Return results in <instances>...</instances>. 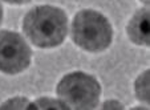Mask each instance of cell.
Returning a JSON list of instances; mask_svg holds the SVG:
<instances>
[{
	"label": "cell",
	"instance_id": "obj_1",
	"mask_svg": "<svg viewBox=\"0 0 150 110\" xmlns=\"http://www.w3.org/2000/svg\"><path fill=\"white\" fill-rule=\"evenodd\" d=\"M23 31L37 48H54L65 40L68 19L59 7L39 6L25 15Z\"/></svg>",
	"mask_w": 150,
	"mask_h": 110
},
{
	"label": "cell",
	"instance_id": "obj_2",
	"mask_svg": "<svg viewBox=\"0 0 150 110\" xmlns=\"http://www.w3.org/2000/svg\"><path fill=\"white\" fill-rule=\"evenodd\" d=\"M112 37L113 29L109 20L97 11H80L72 21V40L84 51H105L110 45Z\"/></svg>",
	"mask_w": 150,
	"mask_h": 110
},
{
	"label": "cell",
	"instance_id": "obj_3",
	"mask_svg": "<svg viewBox=\"0 0 150 110\" xmlns=\"http://www.w3.org/2000/svg\"><path fill=\"white\" fill-rule=\"evenodd\" d=\"M57 96L69 109L89 110L100 102L101 86L93 76L84 72H73L61 78L57 85Z\"/></svg>",
	"mask_w": 150,
	"mask_h": 110
},
{
	"label": "cell",
	"instance_id": "obj_4",
	"mask_svg": "<svg viewBox=\"0 0 150 110\" xmlns=\"http://www.w3.org/2000/svg\"><path fill=\"white\" fill-rule=\"evenodd\" d=\"M31 59V48L19 33L0 31V72L17 74L28 68Z\"/></svg>",
	"mask_w": 150,
	"mask_h": 110
},
{
	"label": "cell",
	"instance_id": "obj_5",
	"mask_svg": "<svg viewBox=\"0 0 150 110\" xmlns=\"http://www.w3.org/2000/svg\"><path fill=\"white\" fill-rule=\"evenodd\" d=\"M149 21H150V12L149 8H146V7L139 8L134 13V16L132 17V20L129 21V24L126 27V32L129 39L134 44L149 47L150 44Z\"/></svg>",
	"mask_w": 150,
	"mask_h": 110
},
{
	"label": "cell",
	"instance_id": "obj_6",
	"mask_svg": "<svg viewBox=\"0 0 150 110\" xmlns=\"http://www.w3.org/2000/svg\"><path fill=\"white\" fill-rule=\"evenodd\" d=\"M149 74L150 72L146 71L137 78L136 81V94L137 98L142 102H149L150 94H149Z\"/></svg>",
	"mask_w": 150,
	"mask_h": 110
},
{
	"label": "cell",
	"instance_id": "obj_7",
	"mask_svg": "<svg viewBox=\"0 0 150 110\" xmlns=\"http://www.w3.org/2000/svg\"><path fill=\"white\" fill-rule=\"evenodd\" d=\"M29 109H69V106L62 102L61 99H53V98H39L29 105Z\"/></svg>",
	"mask_w": 150,
	"mask_h": 110
},
{
	"label": "cell",
	"instance_id": "obj_8",
	"mask_svg": "<svg viewBox=\"0 0 150 110\" xmlns=\"http://www.w3.org/2000/svg\"><path fill=\"white\" fill-rule=\"evenodd\" d=\"M29 105L31 102L28 101L27 98L24 97H15L12 99H8L7 102H4L0 109L4 110V109H29Z\"/></svg>",
	"mask_w": 150,
	"mask_h": 110
},
{
	"label": "cell",
	"instance_id": "obj_9",
	"mask_svg": "<svg viewBox=\"0 0 150 110\" xmlns=\"http://www.w3.org/2000/svg\"><path fill=\"white\" fill-rule=\"evenodd\" d=\"M102 109H124V106L117 101H105L102 104Z\"/></svg>",
	"mask_w": 150,
	"mask_h": 110
},
{
	"label": "cell",
	"instance_id": "obj_10",
	"mask_svg": "<svg viewBox=\"0 0 150 110\" xmlns=\"http://www.w3.org/2000/svg\"><path fill=\"white\" fill-rule=\"evenodd\" d=\"M7 3H11V4H27L29 3L31 0H4Z\"/></svg>",
	"mask_w": 150,
	"mask_h": 110
},
{
	"label": "cell",
	"instance_id": "obj_11",
	"mask_svg": "<svg viewBox=\"0 0 150 110\" xmlns=\"http://www.w3.org/2000/svg\"><path fill=\"white\" fill-rule=\"evenodd\" d=\"M1 19H3V7L0 4V24H1Z\"/></svg>",
	"mask_w": 150,
	"mask_h": 110
},
{
	"label": "cell",
	"instance_id": "obj_12",
	"mask_svg": "<svg viewBox=\"0 0 150 110\" xmlns=\"http://www.w3.org/2000/svg\"><path fill=\"white\" fill-rule=\"evenodd\" d=\"M141 1H142V3H145V4H149L150 0H141Z\"/></svg>",
	"mask_w": 150,
	"mask_h": 110
}]
</instances>
